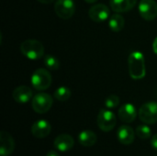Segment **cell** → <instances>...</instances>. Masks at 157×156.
<instances>
[{
    "label": "cell",
    "mask_w": 157,
    "mask_h": 156,
    "mask_svg": "<svg viewBox=\"0 0 157 156\" xmlns=\"http://www.w3.org/2000/svg\"><path fill=\"white\" fill-rule=\"evenodd\" d=\"M129 74L132 79H143L146 74L144 55L138 51H132L128 58Z\"/></svg>",
    "instance_id": "obj_1"
},
{
    "label": "cell",
    "mask_w": 157,
    "mask_h": 156,
    "mask_svg": "<svg viewBox=\"0 0 157 156\" xmlns=\"http://www.w3.org/2000/svg\"><path fill=\"white\" fill-rule=\"evenodd\" d=\"M20 51L29 60H38L44 55V47L37 40H27L21 43Z\"/></svg>",
    "instance_id": "obj_2"
},
{
    "label": "cell",
    "mask_w": 157,
    "mask_h": 156,
    "mask_svg": "<svg viewBox=\"0 0 157 156\" xmlns=\"http://www.w3.org/2000/svg\"><path fill=\"white\" fill-rule=\"evenodd\" d=\"M31 85L38 91H43L48 89L52 85V75L44 68L37 69L31 75Z\"/></svg>",
    "instance_id": "obj_3"
},
{
    "label": "cell",
    "mask_w": 157,
    "mask_h": 156,
    "mask_svg": "<svg viewBox=\"0 0 157 156\" xmlns=\"http://www.w3.org/2000/svg\"><path fill=\"white\" fill-rule=\"evenodd\" d=\"M52 97L47 93H39L33 97L31 106L33 110L39 114H44L48 112L52 107Z\"/></svg>",
    "instance_id": "obj_4"
},
{
    "label": "cell",
    "mask_w": 157,
    "mask_h": 156,
    "mask_svg": "<svg viewBox=\"0 0 157 156\" xmlns=\"http://www.w3.org/2000/svg\"><path fill=\"white\" fill-rule=\"evenodd\" d=\"M97 123L98 128L105 132L112 131L117 123V118L115 114L109 109H101L97 118Z\"/></svg>",
    "instance_id": "obj_5"
},
{
    "label": "cell",
    "mask_w": 157,
    "mask_h": 156,
    "mask_svg": "<svg viewBox=\"0 0 157 156\" xmlns=\"http://www.w3.org/2000/svg\"><path fill=\"white\" fill-rule=\"evenodd\" d=\"M139 118L147 125L157 123L156 102H147L144 104L139 109Z\"/></svg>",
    "instance_id": "obj_6"
},
{
    "label": "cell",
    "mask_w": 157,
    "mask_h": 156,
    "mask_svg": "<svg viewBox=\"0 0 157 156\" xmlns=\"http://www.w3.org/2000/svg\"><path fill=\"white\" fill-rule=\"evenodd\" d=\"M54 11L60 18H71L75 11L74 0H57L54 4Z\"/></svg>",
    "instance_id": "obj_7"
},
{
    "label": "cell",
    "mask_w": 157,
    "mask_h": 156,
    "mask_svg": "<svg viewBox=\"0 0 157 156\" xmlns=\"http://www.w3.org/2000/svg\"><path fill=\"white\" fill-rule=\"evenodd\" d=\"M140 16L147 20L152 21L157 17V3L155 0H141L138 6Z\"/></svg>",
    "instance_id": "obj_8"
},
{
    "label": "cell",
    "mask_w": 157,
    "mask_h": 156,
    "mask_svg": "<svg viewBox=\"0 0 157 156\" xmlns=\"http://www.w3.org/2000/svg\"><path fill=\"white\" fill-rule=\"evenodd\" d=\"M109 8L104 4H96L88 10L89 17L97 23L103 22L109 17Z\"/></svg>",
    "instance_id": "obj_9"
},
{
    "label": "cell",
    "mask_w": 157,
    "mask_h": 156,
    "mask_svg": "<svg viewBox=\"0 0 157 156\" xmlns=\"http://www.w3.org/2000/svg\"><path fill=\"white\" fill-rule=\"evenodd\" d=\"M52 131V125L45 120H40L33 123L31 126V133L35 138H46Z\"/></svg>",
    "instance_id": "obj_10"
},
{
    "label": "cell",
    "mask_w": 157,
    "mask_h": 156,
    "mask_svg": "<svg viewBox=\"0 0 157 156\" xmlns=\"http://www.w3.org/2000/svg\"><path fill=\"white\" fill-rule=\"evenodd\" d=\"M0 155L8 156L10 155L15 149V141L13 137L6 131H2L0 132Z\"/></svg>",
    "instance_id": "obj_11"
},
{
    "label": "cell",
    "mask_w": 157,
    "mask_h": 156,
    "mask_svg": "<svg viewBox=\"0 0 157 156\" xmlns=\"http://www.w3.org/2000/svg\"><path fill=\"white\" fill-rule=\"evenodd\" d=\"M53 145L57 151L65 153V152L70 151L74 147L75 140L69 134H65V133L60 134L55 138V140L53 142Z\"/></svg>",
    "instance_id": "obj_12"
},
{
    "label": "cell",
    "mask_w": 157,
    "mask_h": 156,
    "mask_svg": "<svg viewBox=\"0 0 157 156\" xmlns=\"http://www.w3.org/2000/svg\"><path fill=\"white\" fill-rule=\"evenodd\" d=\"M118 116L122 122L132 123L135 120L137 117V110L132 104L126 103L120 108L118 111Z\"/></svg>",
    "instance_id": "obj_13"
},
{
    "label": "cell",
    "mask_w": 157,
    "mask_h": 156,
    "mask_svg": "<svg viewBox=\"0 0 157 156\" xmlns=\"http://www.w3.org/2000/svg\"><path fill=\"white\" fill-rule=\"evenodd\" d=\"M117 138L123 145H130L134 142V131L128 125H122L118 129Z\"/></svg>",
    "instance_id": "obj_14"
},
{
    "label": "cell",
    "mask_w": 157,
    "mask_h": 156,
    "mask_svg": "<svg viewBox=\"0 0 157 156\" xmlns=\"http://www.w3.org/2000/svg\"><path fill=\"white\" fill-rule=\"evenodd\" d=\"M32 95H33L32 90L29 86H17V88L14 89L12 93L13 99L19 104H24V103L29 102L31 99Z\"/></svg>",
    "instance_id": "obj_15"
},
{
    "label": "cell",
    "mask_w": 157,
    "mask_h": 156,
    "mask_svg": "<svg viewBox=\"0 0 157 156\" xmlns=\"http://www.w3.org/2000/svg\"><path fill=\"white\" fill-rule=\"evenodd\" d=\"M138 0H109L110 8L116 13H124L132 10Z\"/></svg>",
    "instance_id": "obj_16"
},
{
    "label": "cell",
    "mask_w": 157,
    "mask_h": 156,
    "mask_svg": "<svg viewBox=\"0 0 157 156\" xmlns=\"http://www.w3.org/2000/svg\"><path fill=\"white\" fill-rule=\"evenodd\" d=\"M78 141L79 143L85 147H91L96 144L98 141L97 134L90 131V130H85L81 131L78 135Z\"/></svg>",
    "instance_id": "obj_17"
},
{
    "label": "cell",
    "mask_w": 157,
    "mask_h": 156,
    "mask_svg": "<svg viewBox=\"0 0 157 156\" xmlns=\"http://www.w3.org/2000/svg\"><path fill=\"white\" fill-rule=\"evenodd\" d=\"M124 25H125V19L120 13L110 16L109 20V27L112 31L120 32L124 28Z\"/></svg>",
    "instance_id": "obj_18"
},
{
    "label": "cell",
    "mask_w": 157,
    "mask_h": 156,
    "mask_svg": "<svg viewBox=\"0 0 157 156\" xmlns=\"http://www.w3.org/2000/svg\"><path fill=\"white\" fill-rule=\"evenodd\" d=\"M71 96H72V92L66 86L58 87L53 94V97H55V99H57L58 101H61V102H64V101L68 100L71 97Z\"/></svg>",
    "instance_id": "obj_19"
},
{
    "label": "cell",
    "mask_w": 157,
    "mask_h": 156,
    "mask_svg": "<svg viewBox=\"0 0 157 156\" xmlns=\"http://www.w3.org/2000/svg\"><path fill=\"white\" fill-rule=\"evenodd\" d=\"M43 63H44V65L50 69V70H52V71H55V70H58L60 68V62L59 60L53 56V55H51V54H47L44 56V60H43Z\"/></svg>",
    "instance_id": "obj_20"
},
{
    "label": "cell",
    "mask_w": 157,
    "mask_h": 156,
    "mask_svg": "<svg viewBox=\"0 0 157 156\" xmlns=\"http://www.w3.org/2000/svg\"><path fill=\"white\" fill-rule=\"evenodd\" d=\"M137 136L142 140H147L152 136V131L147 125H140L136 129Z\"/></svg>",
    "instance_id": "obj_21"
},
{
    "label": "cell",
    "mask_w": 157,
    "mask_h": 156,
    "mask_svg": "<svg viewBox=\"0 0 157 156\" xmlns=\"http://www.w3.org/2000/svg\"><path fill=\"white\" fill-rule=\"evenodd\" d=\"M119 104H120V98L116 95H110L105 100V107L109 109L117 108Z\"/></svg>",
    "instance_id": "obj_22"
},
{
    "label": "cell",
    "mask_w": 157,
    "mask_h": 156,
    "mask_svg": "<svg viewBox=\"0 0 157 156\" xmlns=\"http://www.w3.org/2000/svg\"><path fill=\"white\" fill-rule=\"evenodd\" d=\"M151 145L153 147V149H155V151H157V134L154 135L152 137V140H151Z\"/></svg>",
    "instance_id": "obj_23"
},
{
    "label": "cell",
    "mask_w": 157,
    "mask_h": 156,
    "mask_svg": "<svg viewBox=\"0 0 157 156\" xmlns=\"http://www.w3.org/2000/svg\"><path fill=\"white\" fill-rule=\"evenodd\" d=\"M46 156H60V155H59V154H58L56 151H49V152L47 153Z\"/></svg>",
    "instance_id": "obj_24"
},
{
    "label": "cell",
    "mask_w": 157,
    "mask_h": 156,
    "mask_svg": "<svg viewBox=\"0 0 157 156\" xmlns=\"http://www.w3.org/2000/svg\"><path fill=\"white\" fill-rule=\"evenodd\" d=\"M153 51L154 52L157 54V37L155 38V40H154V43H153Z\"/></svg>",
    "instance_id": "obj_25"
},
{
    "label": "cell",
    "mask_w": 157,
    "mask_h": 156,
    "mask_svg": "<svg viewBox=\"0 0 157 156\" xmlns=\"http://www.w3.org/2000/svg\"><path fill=\"white\" fill-rule=\"evenodd\" d=\"M37 1H39V2L41 3V4H46V5H48V4H52L54 0H37Z\"/></svg>",
    "instance_id": "obj_26"
},
{
    "label": "cell",
    "mask_w": 157,
    "mask_h": 156,
    "mask_svg": "<svg viewBox=\"0 0 157 156\" xmlns=\"http://www.w3.org/2000/svg\"><path fill=\"white\" fill-rule=\"evenodd\" d=\"M85 1L88 4H93V3H96L98 0H85Z\"/></svg>",
    "instance_id": "obj_27"
}]
</instances>
